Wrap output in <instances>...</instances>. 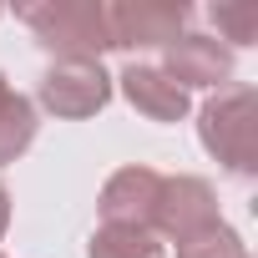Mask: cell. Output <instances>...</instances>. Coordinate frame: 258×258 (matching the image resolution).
Returning a JSON list of instances; mask_svg holds the SVG:
<instances>
[{
	"label": "cell",
	"mask_w": 258,
	"mask_h": 258,
	"mask_svg": "<svg viewBox=\"0 0 258 258\" xmlns=\"http://www.w3.org/2000/svg\"><path fill=\"white\" fill-rule=\"evenodd\" d=\"M16 16L56 61H101V51H111L101 0H36L16 6Z\"/></svg>",
	"instance_id": "6da1fadb"
},
{
	"label": "cell",
	"mask_w": 258,
	"mask_h": 258,
	"mask_svg": "<svg viewBox=\"0 0 258 258\" xmlns=\"http://www.w3.org/2000/svg\"><path fill=\"white\" fill-rule=\"evenodd\" d=\"M198 137L233 177H253L258 172V91L253 86L218 91L198 111Z\"/></svg>",
	"instance_id": "7a4b0ae2"
},
{
	"label": "cell",
	"mask_w": 258,
	"mask_h": 258,
	"mask_svg": "<svg viewBox=\"0 0 258 258\" xmlns=\"http://www.w3.org/2000/svg\"><path fill=\"white\" fill-rule=\"evenodd\" d=\"M192 11L182 0H116L106 6V36L111 51H152V46H172L187 31Z\"/></svg>",
	"instance_id": "3957f363"
},
{
	"label": "cell",
	"mask_w": 258,
	"mask_h": 258,
	"mask_svg": "<svg viewBox=\"0 0 258 258\" xmlns=\"http://www.w3.org/2000/svg\"><path fill=\"white\" fill-rule=\"evenodd\" d=\"M36 96H41L46 111L81 121V116H96L111 101V76L101 71V61H56V66H46Z\"/></svg>",
	"instance_id": "277c9868"
},
{
	"label": "cell",
	"mask_w": 258,
	"mask_h": 258,
	"mask_svg": "<svg viewBox=\"0 0 258 258\" xmlns=\"http://www.w3.org/2000/svg\"><path fill=\"white\" fill-rule=\"evenodd\" d=\"M223 223L218 218V192L208 177H162V192H157V213H152V233L157 238H192L203 228Z\"/></svg>",
	"instance_id": "5b68a950"
},
{
	"label": "cell",
	"mask_w": 258,
	"mask_h": 258,
	"mask_svg": "<svg viewBox=\"0 0 258 258\" xmlns=\"http://www.w3.org/2000/svg\"><path fill=\"white\" fill-rule=\"evenodd\" d=\"M157 192H162V172L152 167H121L106 177L101 187V223H132V228H152V213H157Z\"/></svg>",
	"instance_id": "8992f818"
},
{
	"label": "cell",
	"mask_w": 258,
	"mask_h": 258,
	"mask_svg": "<svg viewBox=\"0 0 258 258\" xmlns=\"http://www.w3.org/2000/svg\"><path fill=\"white\" fill-rule=\"evenodd\" d=\"M162 71H167L182 91H192V86H223V81L233 76V51H228L223 41H213V36L182 31V36L167 46Z\"/></svg>",
	"instance_id": "52a82bcc"
},
{
	"label": "cell",
	"mask_w": 258,
	"mask_h": 258,
	"mask_svg": "<svg viewBox=\"0 0 258 258\" xmlns=\"http://www.w3.org/2000/svg\"><path fill=\"white\" fill-rule=\"evenodd\" d=\"M121 96L132 101L142 116H152V121H182L187 116V91L162 71V66H147V61H132V66H121Z\"/></svg>",
	"instance_id": "ba28073f"
},
{
	"label": "cell",
	"mask_w": 258,
	"mask_h": 258,
	"mask_svg": "<svg viewBox=\"0 0 258 258\" xmlns=\"http://www.w3.org/2000/svg\"><path fill=\"white\" fill-rule=\"evenodd\" d=\"M36 106L6 81V71H0V167L16 162L31 142H36Z\"/></svg>",
	"instance_id": "9c48e42d"
},
{
	"label": "cell",
	"mask_w": 258,
	"mask_h": 258,
	"mask_svg": "<svg viewBox=\"0 0 258 258\" xmlns=\"http://www.w3.org/2000/svg\"><path fill=\"white\" fill-rule=\"evenodd\" d=\"M86 258H162V238L132 223H101L86 243Z\"/></svg>",
	"instance_id": "30bf717a"
},
{
	"label": "cell",
	"mask_w": 258,
	"mask_h": 258,
	"mask_svg": "<svg viewBox=\"0 0 258 258\" xmlns=\"http://www.w3.org/2000/svg\"><path fill=\"white\" fill-rule=\"evenodd\" d=\"M177 258H248V243L228 228V223H213L192 238L177 243Z\"/></svg>",
	"instance_id": "8fae6325"
},
{
	"label": "cell",
	"mask_w": 258,
	"mask_h": 258,
	"mask_svg": "<svg viewBox=\"0 0 258 258\" xmlns=\"http://www.w3.org/2000/svg\"><path fill=\"white\" fill-rule=\"evenodd\" d=\"M208 16H213V26L223 31V41H233V46H253V41H258V6L223 0V6H213Z\"/></svg>",
	"instance_id": "7c38bea8"
},
{
	"label": "cell",
	"mask_w": 258,
	"mask_h": 258,
	"mask_svg": "<svg viewBox=\"0 0 258 258\" xmlns=\"http://www.w3.org/2000/svg\"><path fill=\"white\" fill-rule=\"evenodd\" d=\"M6 228H11V192H6V182H0V238H6Z\"/></svg>",
	"instance_id": "4fadbf2b"
}]
</instances>
